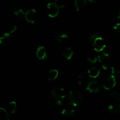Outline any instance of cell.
Masks as SVG:
<instances>
[{
	"label": "cell",
	"instance_id": "obj_27",
	"mask_svg": "<svg viewBox=\"0 0 120 120\" xmlns=\"http://www.w3.org/2000/svg\"><path fill=\"white\" fill-rule=\"evenodd\" d=\"M56 3L57 4V5H58L59 9L60 8H63L64 7H65V4L63 3V1L64 0H55Z\"/></svg>",
	"mask_w": 120,
	"mask_h": 120
},
{
	"label": "cell",
	"instance_id": "obj_7",
	"mask_svg": "<svg viewBox=\"0 0 120 120\" xmlns=\"http://www.w3.org/2000/svg\"><path fill=\"white\" fill-rule=\"evenodd\" d=\"M52 94L55 97L63 99L65 97L66 94L64 90L61 87L54 88L52 90Z\"/></svg>",
	"mask_w": 120,
	"mask_h": 120
},
{
	"label": "cell",
	"instance_id": "obj_23",
	"mask_svg": "<svg viewBox=\"0 0 120 120\" xmlns=\"http://www.w3.org/2000/svg\"><path fill=\"white\" fill-rule=\"evenodd\" d=\"M111 97L112 100L118 103L120 101V94L118 91H113L111 94Z\"/></svg>",
	"mask_w": 120,
	"mask_h": 120
},
{
	"label": "cell",
	"instance_id": "obj_29",
	"mask_svg": "<svg viewBox=\"0 0 120 120\" xmlns=\"http://www.w3.org/2000/svg\"><path fill=\"white\" fill-rule=\"evenodd\" d=\"M114 29L117 34L120 35V23H116L114 26Z\"/></svg>",
	"mask_w": 120,
	"mask_h": 120
},
{
	"label": "cell",
	"instance_id": "obj_6",
	"mask_svg": "<svg viewBox=\"0 0 120 120\" xmlns=\"http://www.w3.org/2000/svg\"><path fill=\"white\" fill-rule=\"evenodd\" d=\"M97 37V33L96 30L89 29L84 34V39L89 43H92L94 40Z\"/></svg>",
	"mask_w": 120,
	"mask_h": 120
},
{
	"label": "cell",
	"instance_id": "obj_32",
	"mask_svg": "<svg viewBox=\"0 0 120 120\" xmlns=\"http://www.w3.org/2000/svg\"><path fill=\"white\" fill-rule=\"evenodd\" d=\"M119 89H120V85H119Z\"/></svg>",
	"mask_w": 120,
	"mask_h": 120
},
{
	"label": "cell",
	"instance_id": "obj_3",
	"mask_svg": "<svg viewBox=\"0 0 120 120\" xmlns=\"http://www.w3.org/2000/svg\"><path fill=\"white\" fill-rule=\"evenodd\" d=\"M93 46L96 52H100L105 49L106 47V43L103 38L97 37L93 42Z\"/></svg>",
	"mask_w": 120,
	"mask_h": 120
},
{
	"label": "cell",
	"instance_id": "obj_28",
	"mask_svg": "<svg viewBox=\"0 0 120 120\" xmlns=\"http://www.w3.org/2000/svg\"><path fill=\"white\" fill-rule=\"evenodd\" d=\"M17 29H18L17 26L15 25H14L12 26L11 27H10L7 32H8L9 34H10L11 35V34H12L13 33L15 32V31H16V30H17Z\"/></svg>",
	"mask_w": 120,
	"mask_h": 120
},
{
	"label": "cell",
	"instance_id": "obj_31",
	"mask_svg": "<svg viewBox=\"0 0 120 120\" xmlns=\"http://www.w3.org/2000/svg\"><path fill=\"white\" fill-rule=\"evenodd\" d=\"M101 1H103V0H89V1H90L91 3H93V4L98 3V2H101Z\"/></svg>",
	"mask_w": 120,
	"mask_h": 120
},
{
	"label": "cell",
	"instance_id": "obj_4",
	"mask_svg": "<svg viewBox=\"0 0 120 120\" xmlns=\"http://www.w3.org/2000/svg\"><path fill=\"white\" fill-rule=\"evenodd\" d=\"M116 83L117 81H116V76L111 75L104 80L103 83V87L105 90H111L116 86Z\"/></svg>",
	"mask_w": 120,
	"mask_h": 120
},
{
	"label": "cell",
	"instance_id": "obj_10",
	"mask_svg": "<svg viewBox=\"0 0 120 120\" xmlns=\"http://www.w3.org/2000/svg\"><path fill=\"white\" fill-rule=\"evenodd\" d=\"M36 57L39 60H44L47 57L46 49L44 46H39L36 50Z\"/></svg>",
	"mask_w": 120,
	"mask_h": 120
},
{
	"label": "cell",
	"instance_id": "obj_5",
	"mask_svg": "<svg viewBox=\"0 0 120 120\" xmlns=\"http://www.w3.org/2000/svg\"><path fill=\"white\" fill-rule=\"evenodd\" d=\"M25 18L28 22L30 23H34L37 19V12L34 9H30L25 13Z\"/></svg>",
	"mask_w": 120,
	"mask_h": 120
},
{
	"label": "cell",
	"instance_id": "obj_15",
	"mask_svg": "<svg viewBox=\"0 0 120 120\" xmlns=\"http://www.w3.org/2000/svg\"><path fill=\"white\" fill-rule=\"evenodd\" d=\"M68 39H69V37H68V35L65 34H61L56 37V43L59 45H62L68 41Z\"/></svg>",
	"mask_w": 120,
	"mask_h": 120
},
{
	"label": "cell",
	"instance_id": "obj_22",
	"mask_svg": "<svg viewBox=\"0 0 120 120\" xmlns=\"http://www.w3.org/2000/svg\"><path fill=\"white\" fill-rule=\"evenodd\" d=\"M109 70H110L111 75H113V76H116V75H118L120 73L119 69L116 66H110Z\"/></svg>",
	"mask_w": 120,
	"mask_h": 120
},
{
	"label": "cell",
	"instance_id": "obj_1",
	"mask_svg": "<svg viewBox=\"0 0 120 120\" xmlns=\"http://www.w3.org/2000/svg\"><path fill=\"white\" fill-rule=\"evenodd\" d=\"M84 100L83 93L80 90H73L70 91L69 94V101L70 104L75 107L79 105Z\"/></svg>",
	"mask_w": 120,
	"mask_h": 120
},
{
	"label": "cell",
	"instance_id": "obj_11",
	"mask_svg": "<svg viewBox=\"0 0 120 120\" xmlns=\"http://www.w3.org/2000/svg\"><path fill=\"white\" fill-rule=\"evenodd\" d=\"M63 104V102L62 100V99L57 98V97H55V98L51 99L50 102H49V105H50V107L53 108L54 109H59L61 106H62Z\"/></svg>",
	"mask_w": 120,
	"mask_h": 120
},
{
	"label": "cell",
	"instance_id": "obj_30",
	"mask_svg": "<svg viewBox=\"0 0 120 120\" xmlns=\"http://www.w3.org/2000/svg\"><path fill=\"white\" fill-rule=\"evenodd\" d=\"M114 16L117 19H120V8L117 9L114 12Z\"/></svg>",
	"mask_w": 120,
	"mask_h": 120
},
{
	"label": "cell",
	"instance_id": "obj_12",
	"mask_svg": "<svg viewBox=\"0 0 120 120\" xmlns=\"http://www.w3.org/2000/svg\"><path fill=\"white\" fill-rule=\"evenodd\" d=\"M100 73V70L96 67H92L88 70V75L91 78L95 79L98 77Z\"/></svg>",
	"mask_w": 120,
	"mask_h": 120
},
{
	"label": "cell",
	"instance_id": "obj_2",
	"mask_svg": "<svg viewBox=\"0 0 120 120\" xmlns=\"http://www.w3.org/2000/svg\"><path fill=\"white\" fill-rule=\"evenodd\" d=\"M46 12L49 17H56L59 12V8L57 4L55 2H50L48 4L46 5Z\"/></svg>",
	"mask_w": 120,
	"mask_h": 120
},
{
	"label": "cell",
	"instance_id": "obj_14",
	"mask_svg": "<svg viewBox=\"0 0 120 120\" xmlns=\"http://www.w3.org/2000/svg\"><path fill=\"white\" fill-rule=\"evenodd\" d=\"M109 112L111 114H116L120 112V104L119 103H115L111 104L108 108Z\"/></svg>",
	"mask_w": 120,
	"mask_h": 120
},
{
	"label": "cell",
	"instance_id": "obj_20",
	"mask_svg": "<svg viewBox=\"0 0 120 120\" xmlns=\"http://www.w3.org/2000/svg\"><path fill=\"white\" fill-rule=\"evenodd\" d=\"M0 120H9V116L5 109L0 107Z\"/></svg>",
	"mask_w": 120,
	"mask_h": 120
},
{
	"label": "cell",
	"instance_id": "obj_24",
	"mask_svg": "<svg viewBox=\"0 0 120 120\" xmlns=\"http://www.w3.org/2000/svg\"><path fill=\"white\" fill-rule=\"evenodd\" d=\"M14 14L16 17H21V16H23L25 15V12L23 9H18L14 12Z\"/></svg>",
	"mask_w": 120,
	"mask_h": 120
},
{
	"label": "cell",
	"instance_id": "obj_17",
	"mask_svg": "<svg viewBox=\"0 0 120 120\" xmlns=\"http://www.w3.org/2000/svg\"><path fill=\"white\" fill-rule=\"evenodd\" d=\"M73 50L71 48H66L63 52V56L67 60H69L71 59L73 55Z\"/></svg>",
	"mask_w": 120,
	"mask_h": 120
},
{
	"label": "cell",
	"instance_id": "obj_18",
	"mask_svg": "<svg viewBox=\"0 0 120 120\" xmlns=\"http://www.w3.org/2000/svg\"><path fill=\"white\" fill-rule=\"evenodd\" d=\"M61 114L63 116L68 117H74L76 116V112L75 110L71 109H68V108L63 109L61 112Z\"/></svg>",
	"mask_w": 120,
	"mask_h": 120
},
{
	"label": "cell",
	"instance_id": "obj_13",
	"mask_svg": "<svg viewBox=\"0 0 120 120\" xmlns=\"http://www.w3.org/2000/svg\"><path fill=\"white\" fill-rule=\"evenodd\" d=\"M87 4L86 0H75V6L76 10L80 11L85 8Z\"/></svg>",
	"mask_w": 120,
	"mask_h": 120
},
{
	"label": "cell",
	"instance_id": "obj_19",
	"mask_svg": "<svg viewBox=\"0 0 120 120\" xmlns=\"http://www.w3.org/2000/svg\"><path fill=\"white\" fill-rule=\"evenodd\" d=\"M11 39V34H9L8 32H5L0 36V44H4L7 43L10 41Z\"/></svg>",
	"mask_w": 120,
	"mask_h": 120
},
{
	"label": "cell",
	"instance_id": "obj_26",
	"mask_svg": "<svg viewBox=\"0 0 120 120\" xmlns=\"http://www.w3.org/2000/svg\"><path fill=\"white\" fill-rule=\"evenodd\" d=\"M84 78L82 76L80 75L77 77V84H79V86H82L84 84Z\"/></svg>",
	"mask_w": 120,
	"mask_h": 120
},
{
	"label": "cell",
	"instance_id": "obj_8",
	"mask_svg": "<svg viewBox=\"0 0 120 120\" xmlns=\"http://www.w3.org/2000/svg\"><path fill=\"white\" fill-rule=\"evenodd\" d=\"M86 90L90 91V93H98L100 91L99 84L97 82H94V81L90 82L87 86Z\"/></svg>",
	"mask_w": 120,
	"mask_h": 120
},
{
	"label": "cell",
	"instance_id": "obj_16",
	"mask_svg": "<svg viewBox=\"0 0 120 120\" xmlns=\"http://www.w3.org/2000/svg\"><path fill=\"white\" fill-rule=\"evenodd\" d=\"M59 72L56 69H51L48 73L47 78L49 81H53L58 77Z\"/></svg>",
	"mask_w": 120,
	"mask_h": 120
},
{
	"label": "cell",
	"instance_id": "obj_21",
	"mask_svg": "<svg viewBox=\"0 0 120 120\" xmlns=\"http://www.w3.org/2000/svg\"><path fill=\"white\" fill-rule=\"evenodd\" d=\"M16 108H17V104H16V102L12 101L9 103V105H8V109H9V111H10L11 113H15L16 110Z\"/></svg>",
	"mask_w": 120,
	"mask_h": 120
},
{
	"label": "cell",
	"instance_id": "obj_9",
	"mask_svg": "<svg viewBox=\"0 0 120 120\" xmlns=\"http://www.w3.org/2000/svg\"><path fill=\"white\" fill-rule=\"evenodd\" d=\"M97 60H98V62L101 63L102 64H109V62L111 60V56H110V54L108 53L104 52L98 55V56L97 57Z\"/></svg>",
	"mask_w": 120,
	"mask_h": 120
},
{
	"label": "cell",
	"instance_id": "obj_25",
	"mask_svg": "<svg viewBox=\"0 0 120 120\" xmlns=\"http://www.w3.org/2000/svg\"><path fill=\"white\" fill-rule=\"evenodd\" d=\"M87 60L90 63H94L97 61V57L94 55H91L87 57Z\"/></svg>",
	"mask_w": 120,
	"mask_h": 120
}]
</instances>
